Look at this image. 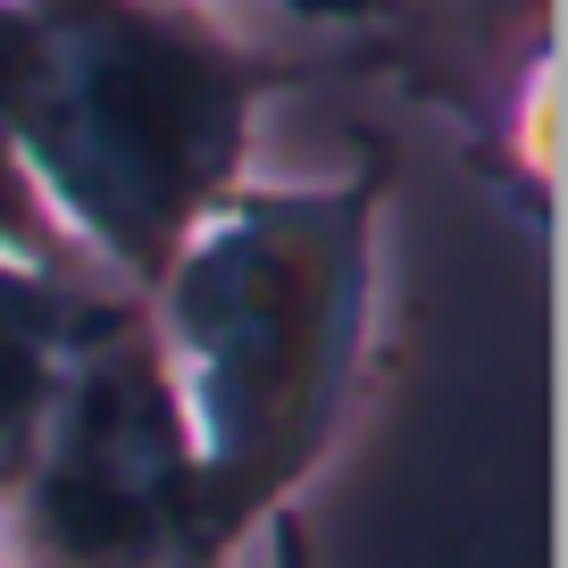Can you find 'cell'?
Here are the masks:
<instances>
[{"label": "cell", "mask_w": 568, "mask_h": 568, "mask_svg": "<svg viewBox=\"0 0 568 568\" xmlns=\"http://www.w3.org/2000/svg\"><path fill=\"white\" fill-rule=\"evenodd\" d=\"M267 59L193 0H0V168L34 243L151 284L243 184Z\"/></svg>", "instance_id": "1"}, {"label": "cell", "mask_w": 568, "mask_h": 568, "mask_svg": "<svg viewBox=\"0 0 568 568\" xmlns=\"http://www.w3.org/2000/svg\"><path fill=\"white\" fill-rule=\"evenodd\" d=\"M151 284V359L217 535L276 494L335 418L368 302V184H234Z\"/></svg>", "instance_id": "2"}, {"label": "cell", "mask_w": 568, "mask_h": 568, "mask_svg": "<svg viewBox=\"0 0 568 568\" xmlns=\"http://www.w3.org/2000/svg\"><path fill=\"white\" fill-rule=\"evenodd\" d=\"M26 510L68 568H184L210 544L193 444L151 335H84L26 452Z\"/></svg>", "instance_id": "3"}, {"label": "cell", "mask_w": 568, "mask_h": 568, "mask_svg": "<svg viewBox=\"0 0 568 568\" xmlns=\"http://www.w3.org/2000/svg\"><path fill=\"white\" fill-rule=\"evenodd\" d=\"M75 343H84V310L42 260L34 234L0 226V485L26 468L34 426L51 409L59 376H68Z\"/></svg>", "instance_id": "4"}, {"label": "cell", "mask_w": 568, "mask_h": 568, "mask_svg": "<svg viewBox=\"0 0 568 568\" xmlns=\"http://www.w3.org/2000/svg\"><path fill=\"white\" fill-rule=\"evenodd\" d=\"M193 9H210V18H226L234 34L260 42V26H376L385 18V0H193Z\"/></svg>", "instance_id": "5"}, {"label": "cell", "mask_w": 568, "mask_h": 568, "mask_svg": "<svg viewBox=\"0 0 568 568\" xmlns=\"http://www.w3.org/2000/svg\"><path fill=\"white\" fill-rule=\"evenodd\" d=\"M0 226H18V234H34V226H26V210H18V193H9V168H0Z\"/></svg>", "instance_id": "6"}]
</instances>
